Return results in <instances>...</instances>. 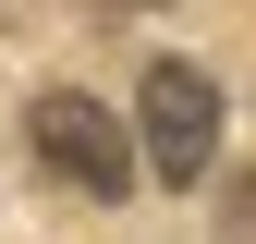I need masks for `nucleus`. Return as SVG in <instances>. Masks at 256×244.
Listing matches in <instances>:
<instances>
[{
    "mask_svg": "<svg viewBox=\"0 0 256 244\" xmlns=\"http://www.w3.org/2000/svg\"><path fill=\"white\" fill-rule=\"evenodd\" d=\"M134 146H146V171H158V183H208V159H220V86L196 74V61H146Z\"/></svg>",
    "mask_w": 256,
    "mask_h": 244,
    "instance_id": "f03ea898",
    "label": "nucleus"
},
{
    "mask_svg": "<svg viewBox=\"0 0 256 244\" xmlns=\"http://www.w3.org/2000/svg\"><path fill=\"white\" fill-rule=\"evenodd\" d=\"M24 134H37V159L74 183V196H134V171H146L134 122H110L98 98H74V86H49V98L24 110Z\"/></svg>",
    "mask_w": 256,
    "mask_h": 244,
    "instance_id": "f257e3e1",
    "label": "nucleus"
}]
</instances>
